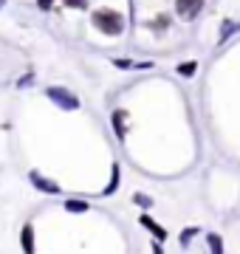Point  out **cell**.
Returning <instances> with one entry per match:
<instances>
[{"mask_svg":"<svg viewBox=\"0 0 240 254\" xmlns=\"http://www.w3.org/2000/svg\"><path fill=\"white\" fill-rule=\"evenodd\" d=\"M93 26L99 28L102 34H121L124 31V17H121L119 11H113V9H96L93 11Z\"/></svg>","mask_w":240,"mask_h":254,"instance_id":"cell-1","label":"cell"},{"mask_svg":"<svg viewBox=\"0 0 240 254\" xmlns=\"http://www.w3.org/2000/svg\"><path fill=\"white\" fill-rule=\"evenodd\" d=\"M203 3L206 0H176V14L189 23V20H195L203 11Z\"/></svg>","mask_w":240,"mask_h":254,"instance_id":"cell-2","label":"cell"},{"mask_svg":"<svg viewBox=\"0 0 240 254\" xmlns=\"http://www.w3.org/2000/svg\"><path fill=\"white\" fill-rule=\"evenodd\" d=\"M65 6H71V9H85L88 0H65Z\"/></svg>","mask_w":240,"mask_h":254,"instance_id":"cell-3","label":"cell"}]
</instances>
